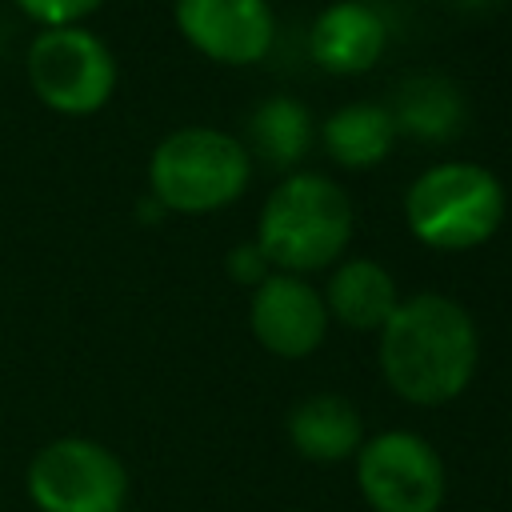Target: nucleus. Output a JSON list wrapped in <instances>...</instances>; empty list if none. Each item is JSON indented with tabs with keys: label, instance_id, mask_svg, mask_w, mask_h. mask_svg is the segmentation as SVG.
<instances>
[{
	"label": "nucleus",
	"instance_id": "nucleus-1",
	"mask_svg": "<svg viewBox=\"0 0 512 512\" xmlns=\"http://www.w3.org/2000/svg\"><path fill=\"white\" fill-rule=\"evenodd\" d=\"M476 356L472 316L440 292L400 300L380 328V372L408 404L432 408L456 400L476 372Z\"/></svg>",
	"mask_w": 512,
	"mask_h": 512
},
{
	"label": "nucleus",
	"instance_id": "nucleus-16",
	"mask_svg": "<svg viewBox=\"0 0 512 512\" xmlns=\"http://www.w3.org/2000/svg\"><path fill=\"white\" fill-rule=\"evenodd\" d=\"M16 4L44 28H68L80 24L88 12H96L104 0H16Z\"/></svg>",
	"mask_w": 512,
	"mask_h": 512
},
{
	"label": "nucleus",
	"instance_id": "nucleus-15",
	"mask_svg": "<svg viewBox=\"0 0 512 512\" xmlns=\"http://www.w3.org/2000/svg\"><path fill=\"white\" fill-rule=\"evenodd\" d=\"M248 136H252V148L260 160H268L272 168H288V164L304 160V152L312 148V116L300 100L272 96L252 112Z\"/></svg>",
	"mask_w": 512,
	"mask_h": 512
},
{
	"label": "nucleus",
	"instance_id": "nucleus-20",
	"mask_svg": "<svg viewBox=\"0 0 512 512\" xmlns=\"http://www.w3.org/2000/svg\"><path fill=\"white\" fill-rule=\"evenodd\" d=\"M120 512H124V508H120Z\"/></svg>",
	"mask_w": 512,
	"mask_h": 512
},
{
	"label": "nucleus",
	"instance_id": "nucleus-7",
	"mask_svg": "<svg viewBox=\"0 0 512 512\" xmlns=\"http://www.w3.org/2000/svg\"><path fill=\"white\" fill-rule=\"evenodd\" d=\"M356 480L372 512H436L444 504V460L440 452L404 428L380 432L360 444Z\"/></svg>",
	"mask_w": 512,
	"mask_h": 512
},
{
	"label": "nucleus",
	"instance_id": "nucleus-18",
	"mask_svg": "<svg viewBox=\"0 0 512 512\" xmlns=\"http://www.w3.org/2000/svg\"><path fill=\"white\" fill-rule=\"evenodd\" d=\"M160 212H164V208H160V200H156V196H148V200L140 204V216H144V220H156Z\"/></svg>",
	"mask_w": 512,
	"mask_h": 512
},
{
	"label": "nucleus",
	"instance_id": "nucleus-10",
	"mask_svg": "<svg viewBox=\"0 0 512 512\" xmlns=\"http://www.w3.org/2000/svg\"><path fill=\"white\" fill-rule=\"evenodd\" d=\"M388 44L384 16L360 0H336L312 24V56L324 72L360 76L368 72Z\"/></svg>",
	"mask_w": 512,
	"mask_h": 512
},
{
	"label": "nucleus",
	"instance_id": "nucleus-12",
	"mask_svg": "<svg viewBox=\"0 0 512 512\" xmlns=\"http://www.w3.org/2000/svg\"><path fill=\"white\" fill-rule=\"evenodd\" d=\"M396 280L388 276V268H380L376 260H344L324 292V308L356 332H372L384 328L388 316L396 312Z\"/></svg>",
	"mask_w": 512,
	"mask_h": 512
},
{
	"label": "nucleus",
	"instance_id": "nucleus-19",
	"mask_svg": "<svg viewBox=\"0 0 512 512\" xmlns=\"http://www.w3.org/2000/svg\"><path fill=\"white\" fill-rule=\"evenodd\" d=\"M456 4H464V8H484V4H492V0H456Z\"/></svg>",
	"mask_w": 512,
	"mask_h": 512
},
{
	"label": "nucleus",
	"instance_id": "nucleus-14",
	"mask_svg": "<svg viewBox=\"0 0 512 512\" xmlns=\"http://www.w3.org/2000/svg\"><path fill=\"white\" fill-rule=\"evenodd\" d=\"M396 132H412L420 140H448L464 124V100L460 88L440 80V76H416L400 88L396 112H392Z\"/></svg>",
	"mask_w": 512,
	"mask_h": 512
},
{
	"label": "nucleus",
	"instance_id": "nucleus-17",
	"mask_svg": "<svg viewBox=\"0 0 512 512\" xmlns=\"http://www.w3.org/2000/svg\"><path fill=\"white\" fill-rule=\"evenodd\" d=\"M228 272H232V280H240V284H248V288H256V284L268 280V260H264V252L256 248V240H252V244H236V248L228 252Z\"/></svg>",
	"mask_w": 512,
	"mask_h": 512
},
{
	"label": "nucleus",
	"instance_id": "nucleus-13",
	"mask_svg": "<svg viewBox=\"0 0 512 512\" xmlns=\"http://www.w3.org/2000/svg\"><path fill=\"white\" fill-rule=\"evenodd\" d=\"M324 148L344 168H372L388 156L396 140L392 112L380 104H348L324 120Z\"/></svg>",
	"mask_w": 512,
	"mask_h": 512
},
{
	"label": "nucleus",
	"instance_id": "nucleus-9",
	"mask_svg": "<svg viewBox=\"0 0 512 512\" xmlns=\"http://www.w3.org/2000/svg\"><path fill=\"white\" fill-rule=\"evenodd\" d=\"M176 28L184 40L220 64H256L272 48L268 0H176Z\"/></svg>",
	"mask_w": 512,
	"mask_h": 512
},
{
	"label": "nucleus",
	"instance_id": "nucleus-11",
	"mask_svg": "<svg viewBox=\"0 0 512 512\" xmlns=\"http://www.w3.org/2000/svg\"><path fill=\"white\" fill-rule=\"evenodd\" d=\"M288 440L296 444L300 456H308L316 464H336V460H348L352 452H360L364 424H360V412L344 396L320 392L292 408Z\"/></svg>",
	"mask_w": 512,
	"mask_h": 512
},
{
	"label": "nucleus",
	"instance_id": "nucleus-5",
	"mask_svg": "<svg viewBox=\"0 0 512 512\" xmlns=\"http://www.w3.org/2000/svg\"><path fill=\"white\" fill-rule=\"evenodd\" d=\"M28 84L52 112L88 116L108 104L116 88V60L108 44L80 28H44L28 44Z\"/></svg>",
	"mask_w": 512,
	"mask_h": 512
},
{
	"label": "nucleus",
	"instance_id": "nucleus-4",
	"mask_svg": "<svg viewBox=\"0 0 512 512\" xmlns=\"http://www.w3.org/2000/svg\"><path fill=\"white\" fill-rule=\"evenodd\" d=\"M252 176L248 148L220 128H176L148 160V196L164 212H216L232 204Z\"/></svg>",
	"mask_w": 512,
	"mask_h": 512
},
{
	"label": "nucleus",
	"instance_id": "nucleus-2",
	"mask_svg": "<svg viewBox=\"0 0 512 512\" xmlns=\"http://www.w3.org/2000/svg\"><path fill=\"white\" fill-rule=\"evenodd\" d=\"M352 240V200L320 172H292L272 188L260 212L256 248L288 276L328 268Z\"/></svg>",
	"mask_w": 512,
	"mask_h": 512
},
{
	"label": "nucleus",
	"instance_id": "nucleus-6",
	"mask_svg": "<svg viewBox=\"0 0 512 512\" xmlns=\"http://www.w3.org/2000/svg\"><path fill=\"white\" fill-rule=\"evenodd\" d=\"M28 496L40 512H120L128 472L116 452L84 436L44 444L28 464Z\"/></svg>",
	"mask_w": 512,
	"mask_h": 512
},
{
	"label": "nucleus",
	"instance_id": "nucleus-8",
	"mask_svg": "<svg viewBox=\"0 0 512 512\" xmlns=\"http://www.w3.org/2000/svg\"><path fill=\"white\" fill-rule=\"evenodd\" d=\"M248 324H252V336L272 356L300 360L320 348L328 332V308L308 280L288 272H268V280L252 288Z\"/></svg>",
	"mask_w": 512,
	"mask_h": 512
},
{
	"label": "nucleus",
	"instance_id": "nucleus-3",
	"mask_svg": "<svg viewBox=\"0 0 512 512\" xmlns=\"http://www.w3.org/2000/svg\"><path fill=\"white\" fill-rule=\"evenodd\" d=\"M404 220L420 244L440 252H468L496 236L504 220V188L480 164H436L408 184Z\"/></svg>",
	"mask_w": 512,
	"mask_h": 512
}]
</instances>
